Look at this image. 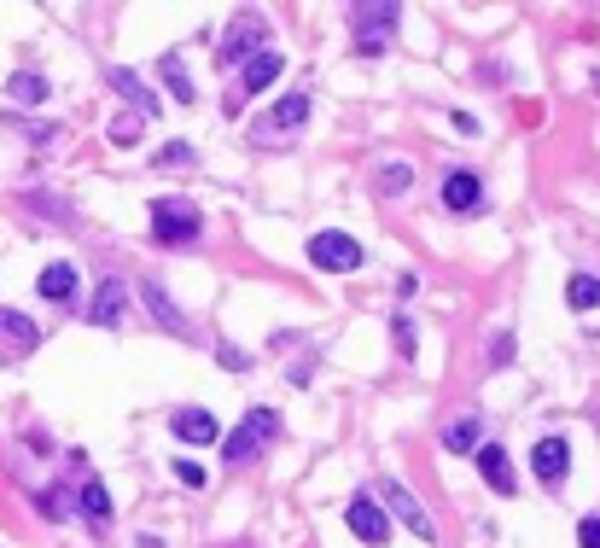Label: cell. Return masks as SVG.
Wrapping results in <instances>:
<instances>
[{
  "instance_id": "obj_1",
  "label": "cell",
  "mask_w": 600,
  "mask_h": 548,
  "mask_svg": "<svg viewBox=\"0 0 600 548\" xmlns=\"http://www.w3.org/2000/svg\"><path fill=\"white\" fill-rule=\"evenodd\" d=\"M402 24V6L397 0H367V6H350V35H356V53L379 59L391 41H397Z\"/></svg>"
},
{
  "instance_id": "obj_21",
  "label": "cell",
  "mask_w": 600,
  "mask_h": 548,
  "mask_svg": "<svg viewBox=\"0 0 600 548\" xmlns=\"http://www.w3.org/2000/svg\"><path fill=\"white\" fill-rule=\"evenodd\" d=\"M158 70H164V82H169V94H175V105H193L199 94H193V82H187V70H181V59L175 53H164L158 59Z\"/></svg>"
},
{
  "instance_id": "obj_30",
  "label": "cell",
  "mask_w": 600,
  "mask_h": 548,
  "mask_svg": "<svg viewBox=\"0 0 600 548\" xmlns=\"http://www.w3.org/2000/svg\"><path fill=\"white\" fill-rule=\"evenodd\" d=\"M175 479H181V484H193V490H199V484H204V467H199V461H175Z\"/></svg>"
},
{
  "instance_id": "obj_20",
  "label": "cell",
  "mask_w": 600,
  "mask_h": 548,
  "mask_svg": "<svg viewBox=\"0 0 600 548\" xmlns=\"http://www.w3.org/2000/svg\"><path fill=\"white\" fill-rule=\"evenodd\" d=\"M140 292H146V304H152V315H158L164 327H175V333H187V321H181V309L169 304V292H164V286H158V280H146Z\"/></svg>"
},
{
  "instance_id": "obj_23",
  "label": "cell",
  "mask_w": 600,
  "mask_h": 548,
  "mask_svg": "<svg viewBox=\"0 0 600 548\" xmlns=\"http://www.w3.org/2000/svg\"><path fill=\"white\" fill-rule=\"evenodd\" d=\"M443 444L455 449V455H467V449H478V420H455V426L443 432Z\"/></svg>"
},
{
  "instance_id": "obj_7",
  "label": "cell",
  "mask_w": 600,
  "mask_h": 548,
  "mask_svg": "<svg viewBox=\"0 0 600 548\" xmlns=\"http://www.w3.org/2000/svg\"><path fill=\"white\" fill-rule=\"evenodd\" d=\"M531 473L542 484H566V473H571V444H566V438H536Z\"/></svg>"
},
{
  "instance_id": "obj_18",
  "label": "cell",
  "mask_w": 600,
  "mask_h": 548,
  "mask_svg": "<svg viewBox=\"0 0 600 548\" xmlns=\"http://www.w3.org/2000/svg\"><path fill=\"white\" fill-rule=\"evenodd\" d=\"M82 514H88V525H111V490L100 479L82 484Z\"/></svg>"
},
{
  "instance_id": "obj_11",
  "label": "cell",
  "mask_w": 600,
  "mask_h": 548,
  "mask_svg": "<svg viewBox=\"0 0 600 548\" xmlns=\"http://www.w3.org/2000/svg\"><path fill=\"white\" fill-rule=\"evenodd\" d=\"M478 473H484V484H490V490H501V496H513V490H519V479H513V461H507V449H501V444H484V449H478Z\"/></svg>"
},
{
  "instance_id": "obj_12",
  "label": "cell",
  "mask_w": 600,
  "mask_h": 548,
  "mask_svg": "<svg viewBox=\"0 0 600 548\" xmlns=\"http://www.w3.org/2000/svg\"><path fill=\"white\" fill-rule=\"evenodd\" d=\"M379 490H385V502H391V508H397V514H402V525H408V531H414L420 543H432V519L420 514V502H414V496H408V490H402L397 479H385V484H379Z\"/></svg>"
},
{
  "instance_id": "obj_22",
  "label": "cell",
  "mask_w": 600,
  "mask_h": 548,
  "mask_svg": "<svg viewBox=\"0 0 600 548\" xmlns=\"http://www.w3.org/2000/svg\"><path fill=\"white\" fill-rule=\"evenodd\" d=\"M566 304L577 309V315L600 304V280H595V274H571V280H566Z\"/></svg>"
},
{
  "instance_id": "obj_15",
  "label": "cell",
  "mask_w": 600,
  "mask_h": 548,
  "mask_svg": "<svg viewBox=\"0 0 600 548\" xmlns=\"http://www.w3.org/2000/svg\"><path fill=\"white\" fill-rule=\"evenodd\" d=\"M280 70H286V59H280L274 47H263V53L245 65V88H239V94H263V88L274 82V76H280Z\"/></svg>"
},
{
  "instance_id": "obj_9",
  "label": "cell",
  "mask_w": 600,
  "mask_h": 548,
  "mask_svg": "<svg viewBox=\"0 0 600 548\" xmlns=\"http://www.w3.org/2000/svg\"><path fill=\"white\" fill-rule=\"evenodd\" d=\"M484 205V181L472 170H449L443 175V210H478Z\"/></svg>"
},
{
  "instance_id": "obj_13",
  "label": "cell",
  "mask_w": 600,
  "mask_h": 548,
  "mask_svg": "<svg viewBox=\"0 0 600 548\" xmlns=\"http://www.w3.org/2000/svg\"><path fill=\"white\" fill-rule=\"evenodd\" d=\"M35 286H41L47 304H70V298H76V269H70V263H47Z\"/></svg>"
},
{
  "instance_id": "obj_27",
  "label": "cell",
  "mask_w": 600,
  "mask_h": 548,
  "mask_svg": "<svg viewBox=\"0 0 600 548\" xmlns=\"http://www.w3.org/2000/svg\"><path fill=\"white\" fill-rule=\"evenodd\" d=\"M391 339H397V350H402V356H414V321H408V315H397Z\"/></svg>"
},
{
  "instance_id": "obj_25",
  "label": "cell",
  "mask_w": 600,
  "mask_h": 548,
  "mask_svg": "<svg viewBox=\"0 0 600 548\" xmlns=\"http://www.w3.org/2000/svg\"><path fill=\"white\" fill-rule=\"evenodd\" d=\"M140 123H146V117H117V123H111V146H134V140H140Z\"/></svg>"
},
{
  "instance_id": "obj_6",
  "label": "cell",
  "mask_w": 600,
  "mask_h": 548,
  "mask_svg": "<svg viewBox=\"0 0 600 548\" xmlns=\"http://www.w3.org/2000/svg\"><path fill=\"white\" fill-rule=\"evenodd\" d=\"M344 525L362 537V543L385 548V537H391V519H385V508H373L367 496H350V508H344Z\"/></svg>"
},
{
  "instance_id": "obj_4",
  "label": "cell",
  "mask_w": 600,
  "mask_h": 548,
  "mask_svg": "<svg viewBox=\"0 0 600 548\" xmlns=\"http://www.w3.org/2000/svg\"><path fill=\"white\" fill-rule=\"evenodd\" d=\"M309 263L327 274H344V269H362V245L350 240V234H338V228H327V234H315L309 240Z\"/></svg>"
},
{
  "instance_id": "obj_5",
  "label": "cell",
  "mask_w": 600,
  "mask_h": 548,
  "mask_svg": "<svg viewBox=\"0 0 600 548\" xmlns=\"http://www.w3.org/2000/svg\"><path fill=\"white\" fill-rule=\"evenodd\" d=\"M263 35H268V30L251 18V12H245V18H234V30L222 35V47H216V65H239L245 53L257 59V53H263Z\"/></svg>"
},
{
  "instance_id": "obj_26",
  "label": "cell",
  "mask_w": 600,
  "mask_h": 548,
  "mask_svg": "<svg viewBox=\"0 0 600 548\" xmlns=\"http://www.w3.org/2000/svg\"><path fill=\"white\" fill-rule=\"evenodd\" d=\"M577 548H600V519L595 514L577 519Z\"/></svg>"
},
{
  "instance_id": "obj_14",
  "label": "cell",
  "mask_w": 600,
  "mask_h": 548,
  "mask_svg": "<svg viewBox=\"0 0 600 548\" xmlns=\"http://www.w3.org/2000/svg\"><path fill=\"white\" fill-rule=\"evenodd\" d=\"M123 304H129L123 280H100V298H94V327H117V321H123Z\"/></svg>"
},
{
  "instance_id": "obj_3",
  "label": "cell",
  "mask_w": 600,
  "mask_h": 548,
  "mask_svg": "<svg viewBox=\"0 0 600 548\" xmlns=\"http://www.w3.org/2000/svg\"><path fill=\"white\" fill-rule=\"evenodd\" d=\"M274 432H280V414H274V409H245L239 432H234V438H222V461L245 467V461H251V455H257L268 438H274Z\"/></svg>"
},
{
  "instance_id": "obj_16",
  "label": "cell",
  "mask_w": 600,
  "mask_h": 548,
  "mask_svg": "<svg viewBox=\"0 0 600 548\" xmlns=\"http://www.w3.org/2000/svg\"><path fill=\"white\" fill-rule=\"evenodd\" d=\"M35 339H41V333H35L18 309H0V344H12V350H35Z\"/></svg>"
},
{
  "instance_id": "obj_24",
  "label": "cell",
  "mask_w": 600,
  "mask_h": 548,
  "mask_svg": "<svg viewBox=\"0 0 600 548\" xmlns=\"http://www.w3.org/2000/svg\"><path fill=\"white\" fill-rule=\"evenodd\" d=\"M408 187H414L408 164H391V170H379V193H408Z\"/></svg>"
},
{
  "instance_id": "obj_10",
  "label": "cell",
  "mask_w": 600,
  "mask_h": 548,
  "mask_svg": "<svg viewBox=\"0 0 600 548\" xmlns=\"http://www.w3.org/2000/svg\"><path fill=\"white\" fill-rule=\"evenodd\" d=\"M169 426H175V438H181V444H216V438H222L216 414H204V409H181V414H169Z\"/></svg>"
},
{
  "instance_id": "obj_28",
  "label": "cell",
  "mask_w": 600,
  "mask_h": 548,
  "mask_svg": "<svg viewBox=\"0 0 600 548\" xmlns=\"http://www.w3.org/2000/svg\"><path fill=\"white\" fill-rule=\"evenodd\" d=\"M158 164H193V146H158Z\"/></svg>"
},
{
  "instance_id": "obj_29",
  "label": "cell",
  "mask_w": 600,
  "mask_h": 548,
  "mask_svg": "<svg viewBox=\"0 0 600 548\" xmlns=\"http://www.w3.org/2000/svg\"><path fill=\"white\" fill-rule=\"evenodd\" d=\"M70 508H65V496H59V490H47V496H41V519H65Z\"/></svg>"
},
{
  "instance_id": "obj_17",
  "label": "cell",
  "mask_w": 600,
  "mask_h": 548,
  "mask_svg": "<svg viewBox=\"0 0 600 548\" xmlns=\"http://www.w3.org/2000/svg\"><path fill=\"white\" fill-rule=\"evenodd\" d=\"M111 88L134 100V117H152V111H158V100H152V94L140 88V76H134V70H111Z\"/></svg>"
},
{
  "instance_id": "obj_19",
  "label": "cell",
  "mask_w": 600,
  "mask_h": 548,
  "mask_svg": "<svg viewBox=\"0 0 600 548\" xmlns=\"http://www.w3.org/2000/svg\"><path fill=\"white\" fill-rule=\"evenodd\" d=\"M6 94H12L18 105H41V100H47V76H35V70H18V76L6 82Z\"/></svg>"
},
{
  "instance_id": "obj_8",
  "label": "cell",
  "mask_w": 600,
  "mask_h": 548,
  "mask_svg": "<svg viewBox=\"0 0 600 548\" xmlns=\"http://www.w3.org/2000/svg\"><path fill=\"white\" fill-rule=\"evenodd\" d=\"M303 123H309V94H286V100L257 123V135H292V129H303Z\"/></svg>"
},
{
  "instance_id": "obj_2",
  "label": "cell",
  "mask_w": 600,
  "mask_h": 548,
  "mask_svg": "<svg viewBox=\"0 0 600 548\" xmlns=\"http://www.w3.org/2000/svg\"><path fill=\"white\" fill-rule=\"evenodd\" d=\"M204 216L193 199H152V240L158 245H193Z\"/></svg>"
}]
</instances>
